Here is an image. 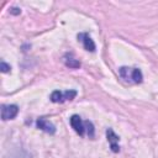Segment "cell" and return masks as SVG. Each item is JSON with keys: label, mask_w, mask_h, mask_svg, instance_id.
<instances>
[{"label": "cell", "mask_w": 158, "mask_h": 158, "mask_svg": "<svg viewBox=\"0 0 158 158\" xmlns=\"http://www.w3.org/2000/svg\"><path fill=\"white\" fill-rule=\"evenodd\" d=\"M118 74L120 77L128 81V83H135V84H138L142 81L143 79V75H142V72L138 69V68H128V67H121L118 69Z\"/></svg>", "instance_id": "6da1fadb"}, {"label": "cell", "mask_w": 158, "mask_h": 158, "mask_svg": "<svg viewBox=\"0 0 158 158\" xmlns=\"http://www.w3.org/2000/svg\"><path fill=\"white\" fill-rule=\"evenodd\" d=\"M19 114V106L17 105H2L1 107V118L4 121L12 120Z\"/></svg>", "instance_id": "7a4b0ae2"}, {"label": "cell", "mask_w": 158, "mask_h": 158, "mask_svg": "<svg viewBox=\"0 0 158 158\" xmlns=\"http://www.w3.org/2000/svg\"><path fill=\"white\" fill-rule=\"evenodd\" d=\"M69 122H70L72 128H73L79 136L83 137L84 133H85V125H84V122L81 121L80 116H79V115H73V116L69 118Z\"/></svg>", "instance_id": "3957f363"}, {"label": "cell", "mask_w": 158, "mask_h": 158, "mask_svg": "<svg viewBox=\"0 0 158 158\" xmlns=\"http://www.w3.org/2000/svg\"><path fill=\"white\" fill-rule=\"evenodd\" d=\"M106 137H107V141L110 143V147H111V151L114 153H117L120 151V146H118V136L112 131V128H107L106 130Z\"/></svg>", "instance_id": "277c9868"}, {"label": "cell", "mask_w": 158, "mask_h": 158, "mask_svg": "<svg viewBox=\"0 0 158 158\" xmlns=\"http://www.w3.org/2000/svg\"><path fill=\"white\" fill-rule=\"evenodd\" d=\"M78 41H80L84 46V48L89 52H94L95 51V43L93 41V38L86 33V32H81L78 35Z\"/></svg>", "instance_id": "5b68a950"}, {"label": "cell", "mask_w": 158, "mask_h": 158, "mask_svg": "<svg viewBox=\"0 0 158 158\" xmlns=\"http://www.w3.org/2000/svg\"><path fill=\"white\" fill-rule=\"evenodd\" d=\"M36 126H37V128H40V130H42V131H44V132H47V133H51V135H53V133L56 132L54 125H53L52 122H49L48 120H46L44 117L37 118Z\"/></svg>", "instance_id": "8992f818"}, {"label": "cell", "mask_w": 158, "mask_h": 158, "mask_svg": "<svg viewBox=\"0 0 158 158\" xmlns=\"http://www.w3.org/2000/svg\"><path fill=\"white\" fill-rule=\"evenodd\" d=\"M64 64L69 68H73V69H77L80 67V62L77 60L75 58H73L72 56H65L64 57Z\"/></svg>", "instance_id": "52a82bcc"}, {"label": "cell", "mask_w": 158, "mask_h": 158, "mask_svg": "<svg viewBox=\"0 0 158 158\" xmlns=\"http://www.w3.org/2000/svg\"><path fill=\"white\" fill-rule=\"evenodd\" d=\"M51 101L52 102H64V94L59 90H54L51 94Z\"/></svg>", "instance_id": "ba28073f"}, {"label": "cell", "mask_w": 158, "mask_h": 158, "mask_svg": "<svg viewBox=\"0 0 158 158\" xmlns=\"http://www.w3.org/2000/svg\"><path fill=\"white\" fill-rule=\"evenodd\" d=\"M84 125H85V131L88 132V136L90 137V138H93L94 137V125L90 122V121H84Z\"/></svg>", "instance_id": "9c48e42d"}, {"label": "cell", "mask_w": 158, "mask_h": 158, "mask_svg": "<svg viewBox=\"0 0 158 158\" xmlns=\"http://www.w3.org/2000/svg\"><path fill=\"white\" fill-rule=\"evenodd\" d=\"M63 94H64V100H73L77 96V91L75 90H67Z\"/></svg>", "instance_id": "30bf717a"}, {"label": "cell", "mask_w": 158, "mask_h": 158, "mask_svg": "<svg viewBox=\"0 0 158 158\" xmlns=\"http://www.w3.org/2000/svg\"><path fill=\"white\" fill-rule=\"evenodd\" d=\"M0 68H1V72H2V73H7V72H10V69H11V67H10L9 64H6L5 62H1Z\"/></svg>", "instance_id": "8fae6325"}, {"label": "cell", "mask_w": 158, "mask_h": 158, "mask_svg": "<svg viewBox=\"0 0 158 158\" xmlns=\"http://www.w3.org/2000/svg\"><path fill=\"white\" fill-rule=\"evenodd\" d=\"M10 12H11V14H14V15H17V14H20V12H21V10H20V9H17V7H14Z\"/></svg>", "instance_id": "7c38bea8"}]
</instances>
